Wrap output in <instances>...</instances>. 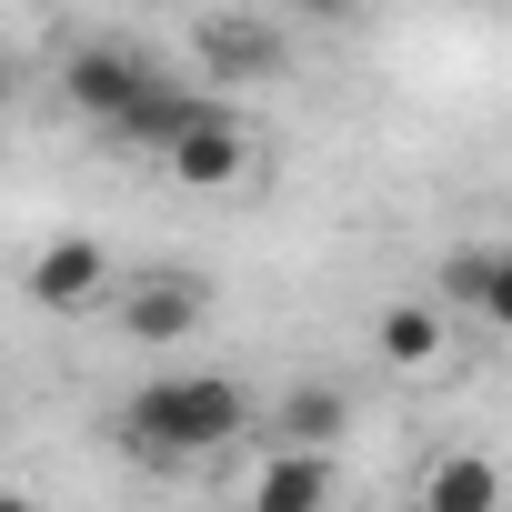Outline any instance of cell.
Returning <instances> with one entry per match:
<instances>
[{
  "mask_svg": "<svg viewBox=\"0 0 512 512\" xmlns=\"http://www.w3.org/2000/svg\"><path fill=\"white\" fill-rule=\"evenodd\" d=\"M412 512H502V462L482 442H442L412 482Z\"/></svg>",
  "mask_w": 512,
  "mask_h": 512,
  "instance_id": "cell-12",
  "label": "cell"
},
{
  "mask_svg": "<svg viewBox=\"0 0 512 512\" xmlns=\"http://www.w3.org/2000/svg\"><path fill=\"white\" fill-rule=\"evenodd\" d=\"M201 111H211V91H201V81H171V71H151V81L131 91V111L111 121V151H151V161H161V151H171V141H181Z\"/></svg>",
  "mask_w": 512,
  "mask_h": 512,
  "instance_id": "cell-10",
  "label": "cell"
},
{
  "mask_svg": "<svg viewBox=\"0 0 512 512\" xmlns=\"http://www.w3.org/2000/svg\"><path fill=\"white\" fill-rule=\"evenodd\" d=\"M442 352H452V312H442L432 292H402V302L372 312V362H382V372L422 382V372H442Z\"/></svg>",
  "mask_w": 512,
  "mask_h": 512,
  "instance_id": "cell-8",
  "label": "cell"
},
{
  "mask_svg": "<svg viewBox=\"0 0 512 512\" xmlns=\"http://www.w3.org/2000/svg\"><path fill=\"white\" fill-rule=\"evenodd\" d=\"M292 11H302V21H312V31H352V21H362V11H372V0H292Z\"/></svg>",
  "mask_w": 512,
  "mask_h": 512,
  "instance_id": "cell-13",
  "label": "cell"
},
{
  "mask_svg": "<svg viewBox=\"0 0 512 512\" xmlns=\"http://www.w3.org/2000/svg\"><path fill=\"white\" fill-rule=\"evenodd\" d=\"M332 492H342V462L332 452H251V492H241V512H332Z\"/></svg>",
  "mask_w": 512,
  "mask_h": 512,
  "instance_id": "cell-9",
  "label": "cell"
},
{
  "mask_svg": "<svg viewBox=\"0 0 512 512\" xmlns=\"http://www.w3.org/2000/svg\"><path fill=\"white\" fill-rule=\"evenodd\" d=\"M141 81H151V61H141L131 41H71V61H61V101H71L91 131H111Z\"/></svg>",
  "mask_w": 512,
  "mask_h": 512,
  "instance_id": "cell-6",
  "label": "cell"
},
{
  "mask_svg": "<svg viewBox=\"0 0 512 512\" xmlns=\"http://www.w3.org/2000/svg\"><path fill=\"white\" fill-rule=\"evenodd\" d=\"M191 51H201V91H262L292 71V31L272 11H201Z\"/></svg>",
  "mask_w": 512,
  "mask_h": 512,
  "instance_id": "cell-3",
  "label": "cell"
},
{
  "mask_svg": "<svg viewBox=\"0 0 512 512\" xmlns=\"http://www.w3.org/2000/svg\"><path fill=\"white\" fill-rule=\"evenodd\" d=\"M0 81H11V71H0Z\"/></svg>",
  "mask_w": 512,
  "mask_h": 512,
  "instance_id": "cell-15",
  "label": "cell"
},
{
  "mask_svg": "<svg viewBox=\"0 0 512 512\" xmlns=\"http://www.w3.org/2000/svg\"><path fill=\"white\" fill-rule=\"evenodd\" d=\"M201 322H211V282L181 272V262H161V272H121V292H111V332H121L131 352H181Z\"/></svg>",
  "mask_w": 512,
  "mask_h": 512,
  "instance_id": "cell-2",
  "label": "cell"
},
{
  "mask_svg": "<svg viewBox=\"0 0 512 512\" xmlns=\"http://www.w3.org/2000/svg\"><path fill=\"white\" fill-rule=\"evenodd\" d=\"M161 171H171L181 191H241V181H251V131L231 121V101H211V111L161 151Z\"/></svg>",
  "mask_w": 512,
  "mask_h": 512,
  "instance_id": "cell-7",
  "label": "cell"
},
{
  "mask_svg": "<svg viewBox=\"0 0 512 512\" xmlns=\"http://www.w3.org/2000/svg\"><path fill=\"white\" fill-rule=\"evenodd\" d=\"M231 512H241V502H231Z\"/></svg>",
  "mask_w": 512,
  "mask_h": 512,
  "instance_id": "cell-16",
  "label": "cell"
},
{
  "mask_svg": "<svg viewBox=\"0 0 512 512\" xmlns=\"http://www.w3.org/2000/svg\"><path fill=\"white\" fill-rule=\"evenodd\" d=\"M432 302L472 312L482 332H512V241H462L432 262Z\"/></svg>",
  "mask_w": 512,
  "mask_h": 512,
  "instance_id": "cell-5",
  "label": "cell"
},
{
  "mask_svg": "<svg viewBox=\"0 0 512 512\" xmlns=\"http://www.w3.org/2000/svg\"><path fill=\"white\" fill-rule=\"evenodd\" d=\"M0 512H41V502H31V492H21V482H0Z\"/></svg>",
  "mask_w": 512,
  "mask_h": 512,
  "instance_id": "cell-14",
  "label": "cell"
},
{
  "mask_svg": "<svg viewBox=\"0 0 512 512\" xmlns=\"http://www.w3.org/2000/svg\"><path fill=\"white\" fill-rule=\"evenodd\" d=\"M241 432H251V392H241L231 372H161V382H141V392L121 402V442H131L141 462H161V472L211 462V452H231Z\"/></svg>",
  "mask_w": 512,
  "mask_h": 512,
  "instance_id": "cell-1",
  "label": "cell"
},
{
  "mask_svg": "<svg viewBox=\"0 0 512 512\" xmlns=\"http://www.w3.org/2000/svg\"><path fill=\"white\" fill-rule=\"evenodd\" d=\"M21 292H31V312H51V322H81V312H111V292H121V262H111V251H101L91 231H71V241H41V251H31Z\"/></svg>",
  "mask_w": 512,
  "mask_h": 512,
  "instance_id": "cell-4",
  "label": "cell"
},
{
  "mask_svg": "<svg viewBox=\"0 0 512 512\" xmlns=\"http://www.w3.org/2000/svg\"><path fill=\"white\" fill-rule=\"evenodd\" d=\"M272 442H282V452H332V462H342V442H352V392H342L332 372H302V382L272 402Z\"/></svg>",
  "mask_w": 512,
  "mask_h": 512,
  "instance_id": "cell-11",
  "label": "cell"
}]
</instances>
